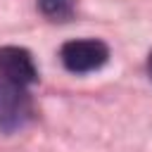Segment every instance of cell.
<instances>
[{
	"label": "cell",
	"mask_w": 152,
	"mask_h": 152,
	"mask_svg": "<svg viewBox=\"0 0 152 152\" xmlns=\"http://www.w3.org/2000/svg\"><path fill=\"white\" fill-rule=\"evenodd\" d=\"M0 76L12 81V83H19L24 88L36 83L38 81V69H36V62H33L31 52L26 48H17V45L0 48Z\"/></svg>",
	"instance_id": "3957f363"
},
{
	"label": "cell",
	"mask_w": 152,
	"mask_h": 152,
	"mask_svg": "<svg viewBox=\"0 0 152 152\" xmlns=\"http://www.w3.org/2000/svg\"><path fill=\"white\" fill-rule=\"evenodd\" d=\"M147 74H150V78H152V52H150V57H147Z\"/></svg>",
	"instance_id": "5b68a950"
},
{
	"label": "cell",
	"mask_w": 152,
	"mask_h": 152,
	"mask_svg": "<svg viewBox=\"0 0 152 152\" xmlns=\"http://www.w3.org/2000/svg\"><path fill=\"white\" fill-rule=\"evenodd\" d=\"M59 57H62V64L66 71L90 74L107 64L109 48H107V43H102L97 38H78V40L64 43L59 50Z\"/></svg>",
	"instance_id": "7a4b0ae2"
},
{
	"label": "cell",
	"mask_w": 152,
	"mask_h": 152,
	"mask_svg": "<svg viewBox=\"0 0 152 152\" xmlns=\"http://www.w3.org/2000/svg\"><path fill=\"white\" fill-rule=\"evenodd\" d=\"M33 119V102L24 86L0 76V131L5 135L21 131Z\"/></svg>",
	"instance_id": "6da1fadb"
},
{
	"label": "cell",
	"mask_w": 152,
	"mask_h": 152,
	"mask_svg": "<svg viewBox=\"0 0 152 152\" xmlns=\"http://www.w3.org/2000/svg\"><path fill=\"white\" fill-rule=\"evenodd\" d=\"M38 10L52 21H66L74 17L76 0H38Z\"/></svg>",
	"instance_id": "277c9868"
}]
</instances>
